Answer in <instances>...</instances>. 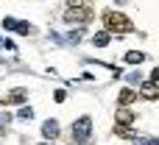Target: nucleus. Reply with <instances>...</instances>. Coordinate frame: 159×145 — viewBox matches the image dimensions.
Segmentation results:
<instances>
[{
  "label": "nucleus",
  "instance_id": "7",
  "mask_svg": "<svg viewBox=\"0 0 159 145\" xmlns=\"http://www.w3.org/2000/svg\"><path fill=\"white\" fill-rule=\"evenodd\" d=\"M140 92H143L145 98H157V95H159V89H157V78H151L148 84H140Z\"/></svg>",
  "mask_w": 159,
  "mask_h": 145
},
{
  "label": "nucleus",
  "instance_id": "3",
  "mask_svg": "<svg viewBox=\"0 0 159 145\" xmlns=\"http://www.w3.org/2000/svg\"><path fill=\"white\" fill-rule=\"evenodd\" d=\"M106 31H131V20L120 11H109L106 14Z\"/></svg>",
  "mask_w": 159,
  "mask_h": 145
},
{
  "label": "nucleus",
  "instance_id": "5",
  "mask_svg": "<svg viewBox=\"0 0 159 145\" xmlns=\"http://www.w3.org/2000/svg\"><path fill=\"white\" fill-rule=\"evenodd\" d=\"M134 123V115L129 112V109H120L117 112V129H126V126H131Z\"/></svg>",
  "mask_w": 159,
  "mask_h": 145
},
{
  "label": "nucleus",
  "instance_id": "12",
  "mask_svg": "<svg viewBox=\"0 0 159 145\" xmlns=\"http://www.w3.org/2000/svg\"><path fill=\"white\" fill-rule=\"evenodd\" d=\"M17 117H20V120H31V117H34V109H31V106H22V109L17 112Z\"/></svg>",
  "mask_w": 159,
  "mask_h": 145
},
{
  "label": "nucleus",
  "instance_id": "9",
  "mask_svg": "<svg viewBox=\"0 0 159 145\" xmlns=\"http://www.w3.org/2000/svg\"><path fill=\"white\" fill-rule=\"evenodd\" d=\"M109 39H112V36H109L106 31H101V34H95V36H92V45H98V48H106V45H109Z\"/></svg>",
  "mask_w": 159,
  "mask_h": 145
},
{
  "label": "nucleus",
  "instance_id": "6",
  "mask_svg": "<svg viewBox=\"0 0 159 145\" xmlns=\"http://www.w3.org/2000/svg\"><path fill=\"white\" fill-rule=\"evenodd\" d=\"M42 134H45L48 140H56V137H59V123H56V120H48V123L42 126Z\"/></svg>",
  "mask_w": 159,
  "mask_h": 145
},
{
  "label": "nucleus",
  "instance_id": "13",
  "mask_svg": "<svg viewBox=\"0 0 159 145\" xmlns=\"http://www.w3.org/2000/svg\"><path fill=\"white\" fill-rule=\"evenodd\" d=\"M134 145H159V140H154V137H137Z\"/></svg>",
  "mask_w": 159,
  "mask_h": 145
},
{
  "label": "nucleus",
  "instance_id": "2",
  "mask_svg": "<svg viewBox=\"0 0 159 145\" xmlns=\"http://www.w3.org/2000/svg\"><path fill=\"white\" fill-rule=\"evenodd\" d=\"M92 17V8L87 6V3H78V6H70L67 11H64V20L67 22H87Z\"/></svg>",
  "mask_w": 159,
  "mask_h": 145
},
{
  "label": "nucleus",
  "instance_id": "8",
  "mask_svg": "<svg viewBox=\"0 0 159 145\" xmlns=\"http://www.w3.org/2000/svg\"><path fill=\"white\" fill-rule=\"evenodd\" d=\"M134 101H137V92L134 89H123L120 92V106H131Z\"/></svg>",
  "mask_w": 159,
  "mask_h": 145
},
{
  "label": "nucleus",
  "instance_id": "1",
  "mask_svg": "<svg viewBox=\"0 0 159 145\" xmlns=\"http://www.w3.org/2000/svg\"><path fill=\"white\" fill-rule=\"evenodd\" d=\"M89 131H92V120L84 115V117H78L75 123H73V143L75 145H87V140H89Z\"/></svg>",
  "mask_w": 159,
  "mask_h": 145
},
{
  "label": "nucleus",
  "instance_id": "4",
  "mask_svg": "<svg viewBox=\"0 0 159 145\" xmlns=\"http://www.w3.org/2000/svg\"><path fill=\"white\" fill-rule=\"evenodd\" d=\"M3 28H14L17 34H34V25H31V22H20V20H14V17H6V20H3Z\"/></svg>",
  "mask_w": 159,
  "mask_h": 145
},
{
  "label": "nucleus",
  "instance_id": "10",
  "mask_svg": "<svg viewBox=\"0 0 159 145\" xmlns=\"http://www.w3.org/2000/svg\"><path fill=\"white\" fill-rule=\"evenodd\" d=\"M126 61H129V64H140V61H145V53H140V50H131V53L126 56Z\"/></svg>",
  "mask_w": 159,
  "mask_h": 145
},
{
  "label": "nucleus",
  "instance_id": "11",
  "mask_svg": "<svg viewBox=\"0 0 159 145\" xmlns=\"http://www.w3.org/2000/svg\"><path fill=\"white\" fill-rule=\"evenodd\" d=\"M6 101H11V103H22V101H25V89H14Z\"/></svg>",
  "mask_w": 159,
  "mask_h": 145
},
{
  "label": "nucleus",
  "instance_id": "14",
  "mask_svg": "<svg viewBox=\"0 0 159 145\" xmlns=\"http://www.w3.org/2000/svg\"><path fill=\"white\" fill-rule=\"evenodd\" d=\"M64 98H67V95H64V89H59V92L53 95V101H56V103H64Z\"/></svg>",
  "mask_w": 159,
  "mask_h": 145
}]
</instances>
